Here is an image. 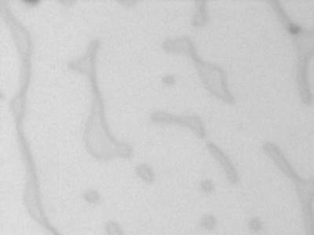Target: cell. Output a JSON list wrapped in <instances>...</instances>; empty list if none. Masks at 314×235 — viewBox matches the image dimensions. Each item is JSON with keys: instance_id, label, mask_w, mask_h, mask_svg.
I'll return each instance as SVG.
<instances>
[{"instance_id": "277c9868", "label": "cell", "mask_w": 314, "mask_h": 235, "mask_svg": "<svg viewBox=\"0 0 314 235\" xmlns=\"http://www.w3.org/2000/svg\"><path fill=\"white\" fill-rule=\"evenodd\" d=\"M197 10L193 18V24L195 27H202L207 24L208 20L206 4L204 1H197L196 2Z\"/></svg>"}, {"instance_id": "52a82bcc", "label": "cell", "mask_w": 314, "mask_h": 235, "mask_svg": "<svg viewBox=\"0 0 314 235\" xmlns=\"http://www.w3.org/2000/svg\"><path fill=\"white\" fill-rule=\"evenodd\" d=\"M248 228L251 233H259L262 229V223L258 217H254L248 222Z\"/></svg>"}, {"instance_id": "9c48e42d", "label": "cell", "mask_w": 314, "mask_h": 235, "mask_svg": "<svg viewBox=\"0 0 314 235\" xmlns=\"http://www.w3.org/2000/svg\"><path fill=\"white\" fill-rule=\"evenodd\" d=\"M84 199L91 204H97L100 201V195L95 191H87L84 195Z\"/></svg>"}, {"instance_id": "3957f363", "label": "cell", "mask_w": 314, "mask_h": 235, "mask_svg": "<svg viewBox=\"0 0 314 235\" xmlns=\"http://www.w3.org/2000/svg\"><path fill=\"white\" fill-rule=\"evenodd\" d=\"M207 147L208 151L211 152V155L221 165L229 183L232 185L237 184L239 182V176L235 166L229 157L222 150L219 148L217 145L212 142L207 143Z\"/></svg>"}, {"instance_id": "5b68a950", "label": "cell", "mask_w": 314, "mask_h": 235, "mask_svg": "<svg viewBox=\"0 0 314 235\" xmlns=\"http://www.w3.org/2000/svg\"><path fill=\"white\" fill-rule=\"evenodd\" d=\"M105 231L107 235H126L121 226L114 220H110L105 224Z\"/></svg>"}, {"instance_id": "7a4b0ae2", "label": "cell", "mask_w": 314, "mask_h": 235, "mask_svg": "<svg viewBox=\"0 0 314 235\" xmlns=\"http://www.w3.org/2000/svg\"><path fill=\"white\" fill-rule=\"evenodd\" d=\"M263 150L265 152L267 153V155L274 162L277 166L295 183L302 181V179L298 177L296 171L292 169V165L288 161V159H286L283 151L277 145L268 142L263 145Z\"/></svg>"}, {"instance_id": "30bf717a", "label": "cell", "mask_w": 314, "mask_h": 235, "mask_svg": "<svg viewBox=\"0 0 314 235\" xmlns=\"http://www.w3.org/2000/svg\"><path fill=\"white\" fill-rule=\"evenodd\" d=\"M201 190L204 192V193L211 194L212 193L214 190H215V185L213 183L212 181L210 180H204L202 181L201 183Z\"/></svg>"}, {"instance_id": "6da1fadb", "label": "cell", "mask_w": 314, "mask_h": 235, "mask_svg": "<svg viewBox=\"0 0 314 235\" xmlns=\"http://www.w3.org/2000/svg\"><path fill=\"white\" fill-rule=\"evenodd\" d=\"M193 60L205 88L215 97L233 105L235 99L229 91L225 72L216 65L203 61L198 56L194 57Z\"/></svg>"}, {"instance_id": "ba28073f", "label": "cell", "mask_w": 314, "mask_h": 235, "mask_svg": "<svg viewBox=\"0 0 314 235\" xmlns=\"http://www.w3.org/2000/svg\"><path fill=\"white\" fill-rule=\"evenodd\" d=\"M139 176L145 182L147 183H152V181H154V176L149 168H146V167L142 168L139 172Z\"/></svg>"}, {"instance_id": "8992f818", "label": "cell", "mask_w": 314, "mask_h": 235, "mask_svg": "<svg viewBox=\"0 0 314 235\" xmlns=\"http://www.w3.org/2000/svg\"><path fill=\"white\" fill-rule=\"evenodd\" d=\"M216 225H217L216 218L211 214L203 216L200 221V226L201 228H203L206 231H212L216 227Z\"/></svg>"}]
</instances>
